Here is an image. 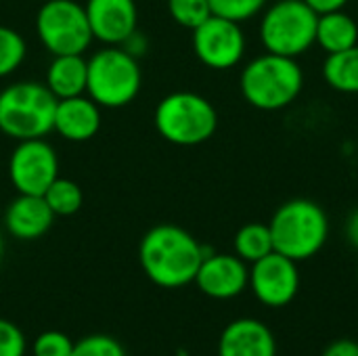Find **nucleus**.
<instances>
[{"instance_id": "412c9836", "label": "nucleus", "mask_w": 358, "mask_h": 356, "mask_svg": "<svg viewBox=\"0 0 358 356\" xmlns=\"http://www.w3.org/2000/svg\"><path fill=\"white\" fill-rule=\"evenodd\" d=\"M42 197L55 216H73L84 204V193H82L80 185L69 178H61V176L46 189V193Z\"/></svg>"}, {"instance_id": "393cba45", "label": "nucleus", "mask_w": 358, "mask_h": 356, "mask_svg": "<svg viewBox=\"0 0 358 356\" xmlns=\"http://www.w3.org/2000/svg\"><path fill=\"white\" fill-rule=\"evenodd\" d=\"M71 356H126V350L115 338L92 334L82 338L80 342H73Z\"/></svg>"}, {"instance_id": "2f4dec72", "label": "nucleus", "mask_w": 358, "mask_h": 356, "mask_svg": "<svg viewBox=\"0 0 358 356\" xmlns=\"http://www.w3.org/2000/svg\"><path fill=\"white\" fill-rule=\"evenodd\" d=\"M2 254H4V233H2V227H0V262H2Z\"/></svg>"}, {"instance_id": "f3484780", "label": "nucleus", "mask_w": 358, "mask_h": 356, "mask_svg": "<svg viewBox=\"0 0 358 356\" xmlns=\"http://www.w3.org/2000/svg\"><path fill=\"white\" fill-rule=\"evenodd\" d=\"M88 63L84 55H52L46 65L44 84L57 101L86 94Z\"/></svg>"}, {"instance_id": "bb28decb", "label": "nucleus", "mask_w": 358, "mask_h": 356, "mask_svg": "<svg viewBox=\"0 0 358 356\" xmlns=\"http://www.w3.org/2000/svg\"><path fill=\"white\" fill-rule=\"evenodd\" d=\"M25 348L23 332L15 323L0 319V356H25Z\"/></svg>"}, {"instance_id": "6ab92c4d", "label": "nucleus", "mask_w": 358, "mask_h": 356, "mask_svg": "<svg viewBox=\"0 0 358 356\" xmlns=\"http://www.w3.org/2000/svg\"><path fill=\"white\" fill-rule=\"evenodd\" d=\"M327 84L344 94H358V44L342 52L327 55L323 63Z\"/></svg>"}, {"instance_id": "423d86ee", "label": "nucleus", "mask_w": 358, "mask_h": 356, "mask_svg": "<svg viewBox=\"0 0 358 356\" xmlns=\"http://www.w3.org/2000/svg\"><path fill=\"white\" fill-rule=\"evenodd\" d=\"M153 124L164 141L178 147H195L214 136L218 113L206 97L191 90H176L157 103Z\"/></svg>"}, {"instance_id": "f8f14e48", "label": "nucleus", "mask_w": 358, "mask_h": 356, "mask_svg": "<svg viewBox=\"0 0 358 356\" xmlns=\"http://www.w3.org/2000/svg\"><path fill=\"white\" fill-rule=\"evenodd\" d=\"M84 10L92 38L103 46H120L138 27L134 0H86Z\"/></svg>"}, {"instance_id": "aec40b11", "label": "nucleus", "mask_w": 358, "mask_h": 356, "mask_svg": "<svg viewBox=\"0 0 358 356\" xmlns=\"http://www.w3.org/2000/svg\"><path fill=\"white\" fill-rule=\"evenodd\" d=\"M233 245H235V254L243 262H252V264L258 262L260 258L268 256L271 252H275L271 227L268 225H260V222L243 225L237 231Z\"/></svg>"}, {"instance_id": "a878e982", "label": "nucleus", "mask_w": 358, "mask_h": 356, "mask_svg": "<svg viewBox=\"0 0 358 356\" xmlns=\"http://www.w3.org/2000/svg\"><path fill=\"white\" fill-rule=\"evenodd\" d=\"M71 350L73 340L59 329L42 332L34 342V356H71Z\"/></svg>"}, {"instance_id": "39448f33", "label": "nucleus", "mask_w": 358, "mask_h": 356, "mask_svg": "<svg viewBox=\"0 0 358 356\" xmlns=\"http://www.w3.org/2000/svg\"><path fill=\"white\" fill-rule=\"evenodd\" d=\"M271 235L275 252L294 262L308 260L319 254L329 237V220L325 210L310 199H289L271 218Z\"/></svg>"}, {"instance_id": "1a4fd4ad", "label": "nucleus", "mask_w": 358, "mask_h": 356, "mask_svg": "<svg viewBox=\"0 0 358 356\" xmlns=\"http://www.w3.org/2000/svg\"><path fill=\"white\" fill-rule=\"evenodd\" d=\"M59 178V155L46 138L17 141L8 157V180L17 193L44 195Z\"/></svg>"}, {"instance_id": "4be33fe9", "label": "nucleus", "mask_w": 358, "mask_h": 356, "mask_svg": "<svg viewBox=\"0 0 358 356\" xmlns=\"http://www.w3.org/2000/svg\"><path fill=\"white\" fill-rule=\"evenodd\" d=\"M27 57V42L21 31L0 25V80L17 73Z\"/></svg>"}, {"instance_id": "473e14b6", "label": "nucleus", "mask_w": 358, "mask_h": 356, "mask_svg": "<svg viewBox=\"0 0 358 356\" xmlns=\"http://www.w3.org/2000/svg\"><path fill=\"white\" fill-rule=\"evenodd\" d=\"M357 277H358V269H357Z\"/></svg>"}, {"instance_id": "cd10ccee", "label": "nucleus", "mask_w": 358, "mask_h": 356, "mask_svg": "<svg viewBox=\"0 0 358 356\" xmlns=\"http://www.w3.org/2000/svg\"><path fill=\"white\" fill-rule=\"evenodd\" d=\"M126 52H130L132 57H136V59H141V57H145L147 55V50H149V38H147V34H143L138 27L120 44Z\"/></svg>"}, {"instance_id": "c756f323", "label": "nucleus", "mask_w": 358, "mask_h": 356, "mask_svg": "<svg viewBox=\"0 0 358 356\" xmlns=\"http://www.w3.org/2000/svg\"><path fill=\"white\" fill-rule=\"evenodd\" d=\"M317 15L334 13V10H344L348 0H304Z\"/></svg>"}, {"instance_id": "6e6552de", "label": "nucleus", "mask_w": 358, "mask_h": 356, "mask_svg": "<svg viewBox=\"0 0 358 356\" xmlns=\"http://www.w3.org/2000/svg\"><path fill=\"white\" fill-rule=\"evenodd\" d=\"M36 36L50 55H84L94 42L78 0H46L36 13Z\"/></svg>"}, {"instance_id": "4468645a", "label": "nucleus", "mask_w": 358, "mask_h": 356, "mask_svg": "<svg viewBox=\"0 0 358 356\" xmlns=\"http://www.w3.org/2000/svg\"><path fill=\"white\" fill-rule=\"evenodd\" d=\"M103 109L88 97H71L57 101L52 132L69 143H86L101 130Z\"/></svg>"}, {"instance_id": "9d476101", "label": "nucleus", "mask_w": 358, "mask_h": 356, "mask_svg": "<svg viewBox=\"0 0 358 356\" xmlns=\"http://www.w3.org/2000/svg\"><path fill=\"white\" fill-rule=\"evenodd\" d=\"M193 52L210 69H231L245 55V34L241 23L210 15L193 29Z\"/></svg>"}, {"instance_id": "0eeeda50", "label": "nucleus", "mask_w": 358, "mask_h": 356, "mask_svg": "<svg viewBox=\"0 0 358 356\" xmlns=\"http://www.w3.org/2000/svg\"><path fill=\"white\" fill-rule=\"evenodd\" d=\"M319 15L304 0H277L260 21V40L266 52L283 57L304 55L317 40Z\"/></svg>"}, {"instance_id": "f257e3e1", "label": "nucleus", "mask_w": 358, "mask_h": 356, "mask_svg": "<svg viewBox=\"0 0 358 356\" xmlns=\"http://www.w3.org/2000/svg\"><path fill=\"white\" fill-rule=\"evenodd\" d=\"M210 252L182 227L157 225L141 239L138 260L151 283L164 290H178L195 281L201 260Z\"/></svg>"}, {"instance_id": "dca6fc26", "label": "nucleus", "mask_w": 358, "mask_h": 356, "mask_svg": "<svg viewBox=\"0 0 358 356\" xmlns=\"http://www.w3.org/2000/svg\"><path fill=\"white\" fill-rule=\"evenodd\" d=\"M277 344L271 329L256 319H237L220 336L218 356H275Z\"/></svg>"}, {"instance_id": "5701e85b", "label": "nucleus", "mask_w": 358, "mask_h": 356, "mask_svg": "<svg viewBox=\"0 0 358 356\" xmlns=\"http://www.w3.org/2000/svg\"><path fill=\"white\" fill-rule=\"evenodd\" d=\"M168 13L178 25L193 31L212 15V8L208 0H168Z\"/></svg>"}, {"instance_id": "20e7f679", "label": "nucleus", "mask_w": 358, "mask_h": 356, "mask_svg": "<svg viewBox=\"0 0 358 356\" xmlns=\"http://www.w3.org/2000/svg\"><path fill=\"white\" fill-rule=\"evenodd\" d=\"M86 63V94L101 109H122L134 103L143 88V71L136 57L122 46H103Z\"/></svg>"}, {"instance_id": "2eb2a0df", "label": "nucleus", "mask_w": 358, "mask_h": 356, "mask_svg": "<svg viewBox=\"0 0 358 356\" xmlns=\"http://www.w3.org/2000/svg\"><path fill=\"white\" fill-rule=\"evenodd\" d=\"M55 218L57 216L42 195L17 193V197L4 210L2 227L10 237L19 241H34L50 231Z\"/></svg>"}, {"instance_id": "7c9ffc66", "label": "nucleus", "mask_w": 358, "mask_h": 356, "mask_svg": "<svg viewBox=\"0 0 358 356\" xmlns=\"http://www.w3.org/2000/svg\"><path fill=\"white\" fill-rule=\"evenodd\" d=\"M346 237L350 241V245L358 250V208L348 216L346 220Z\"/></svg>"}, {"instance_id": "c85d7f7f", "label": "nucleus", "mask_w": 358, "mask_h": 356, "mask_svg": "<svg viewBox=\"0 0 358 356\" xmlns=\"http://www.w3.org/2000/svg\"><path fill=\"white\" fill-rule=\"evenodd\" d=\"M323 356H358V342H355V340H338L331 346H327Z\"/></svg>"}, {"instance_id": "9b49d317", "label": "nucleus", "mask_w": 358, "mask_h": 356, "mask_svg": "<svg viewBox=\"0 0 358 356\" xmlns=\"http://www.w3.org/2000/svg\"><path fill=\"white\" fill-rule=\"evenodd\" d=\"M250 287L262 304L271 308L287 306L300 290L298 266L292 258L271 252L252 264Z\"/></svg>"}, {"instance_id": "a211bd4d", "label": "nucleus", "mask_w": 358, "mask_h": 356, "mask_svg": "<svg viewBox=\"0 0 358 356\" xmlns=\"http://www.w3.org/2000/svg\"><path fill=\"white\" fill-rule=\"evenodd\" d=\"M325 52H342L346 48H352L358 44V25L357 21L344 13V10H334L319 15L317 21V40Z\"/></svg>"}, {"instance_id": "ddd939ff", "label": "nucleus", "mask_w": 358, "mask_h": 356, "mask_svg": "<svg viewBox=\"0 0 358 356\" xmlns=\"http://www.w3.org/2000/svg\"><path fill=\"white\" fill-rule=\"evenodd\" d=\"M193 283L214 300H231L250 285V271L237 254L210 252L203 256Z\"/></svg>"}, {"instance_id": "f03ea898", "label": "nucleus", "mask_w": 358, "mask_h": 356, "mask_svg": "<svg viewBox=\"0 0 358 356\" xmlns=\"http://www.w3.org/2000/svg\"><path fill=\"white\" fill-rule=\"evenodd\" d=\"M243 99L260 111H279L292 105L304 88V71L294 57L260 55L252 59L239 78Z\"/></svg>"}, {"instance_id": "b1692460", "label": "nucleus", "mask_w": 358, "mask_h": 356, "mask_svg": "<svg viewBox=\"0 0 358 356\" xmlns=\"http://www.w3.org/2000/svg\"><path fill=\"white\" fill-rule=\"evenodd\" d=\"M208 2H210L212 15L243 23V21L254 19L266 6L268 0H208Z\"/></svg>"}, {"instance_id": "7ed1b4c3", "label": "nucleus", "mask_w": 358, "mask_h": 356, "mask_svg": "<svg viewBox=\"0 0 358 356\" xmlns=\"http://www.w3.org/2000/svg\"><path fill=\"white\" fill-rule=\"evenodd\" d=\"M57 99L44 82L17 80L0 90V132L13 141L46 138Z\"/></svg>"}]
</instances>
